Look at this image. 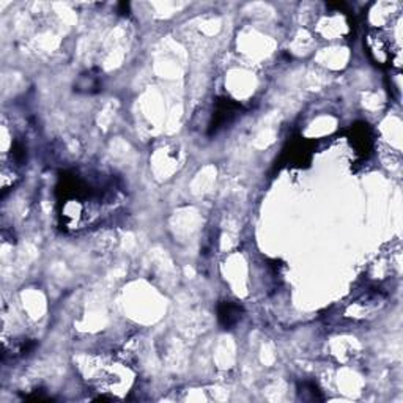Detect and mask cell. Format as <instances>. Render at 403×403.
<instances>
[{
    "label": "cell",
    "instance_id": "1",
    "mask_svg": "<svg viewBox=\"0 0 403 403\" xmlns=\"http://www.w3.org/2000/svg\"><path fill=\"white\" fill-rule=\"evenodd\" d=\"M85 377L101 399H123L133 389L136 370L126 352H111L91 358Z\"/></svg>",
    "mask_w": 403,
    "mask_h": 403
},
{
    "label": "cell",
    "instance_id": "2",
    "mask_svg": "<svg viewBox=\"0 0 403 403\" xmlns=\"http://www.w3.org/2000/svg\"><path fill=\"white\" fill-rule=\"evenodd\" d=\"M365 51L370 60L378 67L400 65V40L394 38V34L381 27L369 29L364 40Z\"/></svg>",
    "mask_w": 403,
    "mask_h": 403
},
{
    "label": "cell",
    "instance_id": "3",
    "mask_svg": "<svg viewBox=\"0 0 403 403\" xmlns=\"http://www.w3.org/2000/svg\"><path fill=\"white\" fill-rule=\"evenodd\" d=\"M388 295L378 287H367L359 292L343 309V316L354 321L367 320L380 312Z\"/></svg>",
    "mask_w": 403,
    "mask_h": 403
},
{
    "label": "cell",
    "instance_id": "4",
    "mask_svg": "<svg viewBox=\"0 0 403 403\" xmlns=\"http://www.w3.org/2000/svg\"><path fill=\"white\" fill-rule=\"evenodd\" d=\"M240 107L236 103L230 100H219L214 107L211 123H209V134H216L219 130H222L235 120V117L238 115Z\"/></svg>",
    "mask_w": 403,
    "mask_h": 403
},
{
    "label": "cell",
    "instance_id": "5",
    "mask_svg": "<svg viewBox=\"0 0 403 403\" xmlns=\"http://www.w3.org/2000/svg\"><path fill=\"white\" fill-rule=\"evenodd\" d=\"M350 143L354 148L356 154H361V157H367L372 150L373 139L372 133H370L369 125L365 123H359V125H354L352 128V136H350Z\"/></svg>",
    "mask_w": 403,
    "mask_h": 403
},
{
    "label": "cell",
    "instance_id": "6",
    "mask_svg": "<svg viewBox=\"0 0 403 403\" xmlns=\"http://www.w3.org/2000/svg\"><path fill=\"white\" fill-rule=\"evenodd\" d=\"M218 319L225 330H230L240 323L243 319V308L232 301H222L218 308Z\"/></svg>",
    "mask_w": 403,
    "mask_h": 403
},
{
    "label": "cell",
    "instance_id": "7",
    "mask_svg": "<svg viewBox=\"0 0 403 403\" xmlns=\"http://www.w3.org/2000/svg\"><path fill=\"white\" fill-rule=\"evenodd\" d=\"M310 157H312V152H310L309 145L304 141H299L290 147L288 163L290 165H303L308 163Z\"/></svg>",
    "mask_w": 403,
    "mask_h": 403
},
{
    "label": "cell",
    "instance_id": "8",
    "mask_svg": "<svg viewBox=\"0 0 403 403\" xmlns=\"http://www.w3.org/2000/svg\"><path fill=\"white\" fill-rule=\"evenodd\" d=\"M100 76H95V74L87 73V74H82V76L79 78L78 84L74 85L78 91H85V93H93V91H98L100 90Z\"/></svg>",
    "mask_w": 403,
    "mask_h": 403
},
{
    "label": "cell",
    "instance_id": "9",
    "mask_svg": "<svg viewBox=\"0 0 403 403\" xmlns=\"http://www.w3.org/2000/svg\"><path fill=\"white\" fill-rule=\"evenodd\" d=\"M299 397L303 400H320L321 397L319 395V388H316L315 383L312 381H304L303 384L299 386Z\"/></svg>",
    "mask_w": 403,
    "mask_h": 403
}]
</instances>
